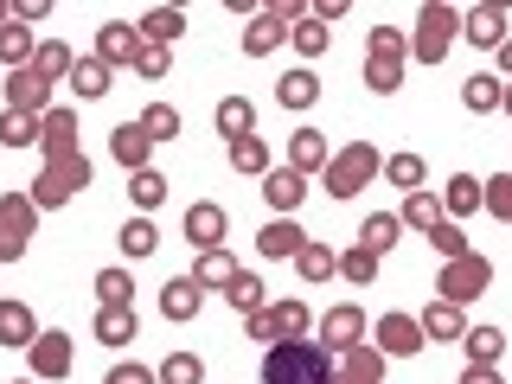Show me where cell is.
I'll use <instances>...</instances> for the list:
<instances>
[{
	"mask_svg": "<svg viewBox=\"0 0 512 384\" xmlns=\"http://www.w3.org/2000/svg\"><path fill=\"white\" fill-rule=\"evenodd\" d=\"M372 180H384V154L378 141H346V148H333L327 173H320V186H327V199H359Z\"/></svg>",
	"mask_w": 512,
	"mask_h": 384,
	"instance_id": "6da1fadb",
	"label": "cell"
},
{
	"mask_svg": "<svg viewBox=\"0 0 512 384\" xmlns=\"http://www.w3.org/2000/svg\"><path fill=\"white\" fill-rule=\"evenodd\" d=\"M90 173H96V167H90V160H84V148H77V154H52V160H45L39 173H32L26 199L39 205V212H58V205H71L77 192L90 186Z\"/></svg>",
	"mask_w": 512,
	"mask_h": 384,
	"instance_id": "7a4b0ae2",
	"label": "cell"
},
{
	"mask_svg": "<svg viewBox=\"0 0 512 384\" xmlns=\"http://www.w3.org/2000/svg\"><path fill=\"white\" fill-rule=\"evenodd\" d=\"M263 384H333V359L314 340H282L263 352Z\"/></svg>",
	"mask_w": 512,
	"mask_h": 384,
	"instance_id": "3957f363",
	"label": "cell"
},
{
	"mask_svg": "<svg viewBox=\"0 0 512 384\" xmlns=\"http://www.w3.org/2000/svg\"><path fill=\"white\" fill-rule=\"evenodd\" d=\"M455 39H461V7L429 0V7L416 13V26H410V64H442Z\"/></svg>",
	"mask_w": 512,
	"mask_h": 384,
	"instance_id": "277c9868",
	"label": "cell"
},
{
	"mask_svg": "<svg viewBox=\"0 0 512 384\" xmlns=\"http://www.w3.org/2000/svg\"><path fill=\"white\" fill-rule=\"evenodd\" d=\"M314 314H308V301H269V308H256V314H244V340H256V346H282V340H314Z\"/></svg>",
	"mask_w": 512,
	"mask_h": 384,
	"instance_id": "5b68a950",
	"label": "cell"
},
{
	"mask_svg": "<svg viewBox=\"0 0 512 384\" xmlns=\"http://www.w3.org/2000/svg\"><path fill=\"white\" fill-rule=\"evenodd\" d=\"M365 340H372V314H365L359 301H340V308L314 314V346L327 352V359H340V352L365 346Z\"/></svg>",
	"mask_w": 512,
	"mask_h": 384,
	"instance_id": "8992f818",
	"label": "cell"
},
{
	"mask_svg": "<svg viewBox=\"0 0 512 384\" xmlns=\"http://www.w3.org/2000/svg\"><path fill=\"white\" fill-rule=\"evenodd\" d=\"M487 288H493V263H487L480 250H468V256H455V263H442V269H436V301L474 308Z\"/></svg>",
	"mask_w": 512,
	"mask_h": 384,
	"instance_id": "52a82bcc",
	"label": "cell"
},
{
	"mask_svg": "<svg viewBox=\"0 0 512 384\" xmlns=\"http://www.w3.org/2000/svg\"><path fill=\"white\" fill-rule=\"evenodd\" d=\"M71 365H77V340H71V333H58V327H39V340L26 346V372L39 378V384H64V378H71Z\"/></svg>",
	"mask_w": 512,
	"mask_h": 384,
	"instance_id": "ba28073f",
	"label": "cell"
},
{
	"mask_svg": "<svg viewBox=\"0 0 512 384\" xmlns=\"http://www.w3.org/2000/svg\"><path fill=\"white\" fill-rule=\"evenodd\" d=\"M372 346L384 359H416L429 340H423V327H416V314H372Z\"/></svg>",
	"mask_w": 512,
	"mask_h": 384,
	"instance_id": "9c48e42d",
	"label": "cell"
},
{
	"mask_svg": "<svg viewBox=\"0 0 512 384\" xmlns=\"http://www.w3.org/2000/svg\"><path fill=\"white\" fill-rule=\"evenodd\" d=\"M461 39L480 45V52H500L512 39V20H506V0H487V7H468L461 13Z\"/></svg>",
	"mask_w": 512,
	"mask_h": 384,
	"instance_id": "30bf717a",
	"label": "cell"
},
{
	"mask_svg": "<svg viewBox=\"0 0 512 384\" xmlns=\"http://www.w3.org/2000/svg\"><path fill=\"white\" fill-rule=\"evenodd\" d=\"M237 269H244V263H237L231 250H199V256H192V269H186V282L199 288V295H224V288L237 282Z\"/></svg>",
	"mask_w": 512,
	"mask_h": 384,
	"instance_id": "8fae6325",
	"label": "cell"
},
{
	"mask_svg": "<svg viewBox=\"0 0 512 384\" xmlns=\"http://www.w3.org/2000/svg\"><path fill=\"white\" fill-rule=\"evenodd\" d=\"M263 199H269V212H276V218H295L301 205H308V180H301L295 167H269L263 173Z\"/></svg>",
	"mask_w": 512,
	"mask_h": 384,
	"instance_id": "7c38bea8",
	"label": "cell"
},
{
	"mask_svg": "<svg viewBox=\"0 0 512 384\" xmlns=\"http://www.w3.org/2000/svg\"><path fill=\"white\" fill-rule=\"evenodd\" d=\"M276 103L288 109V116H308V109L320 103V71L314 64H295V71L276 77Z\"/></svg>",
	"mask_w": 512,
	"mask_h": 384,
	"instance_id": "4fadbf2b",
	"label": "cell"
},
{
	"mask_svg": "<svg viewBox=\"0 0 512 384\" xmlns=\"http://www.w3.org/2000/svg\"><path fill=\"white\" fill-rule=\"evenodd\" d=\"M224 231H231V218H224L218 199H199L186 212V244L192 250H224Z\"/></svg>",
	"mask_w": 512,
	"mask_h": 384,
	"instance_id": "5bb4252c",
	"label": "cell"
},
{
	"mask_svg": "<svg viewBox=\"0 0 512 384\" xmlns=\"http://www.w3.org/2000/svg\"><path fill=\"white\" fill-rule=\"evenodd\" d=\"M384 352L365 340V346H352V352H340V359H333V384H384Z\"/></svg>",
	"mask_w": 512,
	"mask_h": 384,
	"instance_id": "9a60e30c",
	"label": "cell"
},
{
	"mask_svg": "<svg viewBox=\"0 0 512 384\" xmlns=\"http://www.w3.org/2000/svg\"><path fill=\"white\" fill-rule=\"evenodd\" d=\"M109 154H116V167H128V173L154 167V141L141 135V122H116V128H109Z\"/></svg>",
	"mask_w": 512,
	"mask_h": 384,
	"instance_id": "2e32d148",
	"label": "cell"
},
{
	"mask_svg": "<svg viewBox=\"0 0 512 384\" xmlns=\"http://www.w3.org/2000/svg\"><path fill=\"white\" fill-rule=\"evenodd\" d=\"M7 109H20V116H45L52 109V84H45L39 71H7Z\"/></svg>",
	"mask_w": 512,
	"mask_h": 384,
	"instance_id": "e0dca14e",
	"label": "cell"
},
{
	"mask_svg": "<svg viewBox=\"0 0 512 384\" xmlns=\"http://www.w3.org/2000/svg\"><path fill=\"white\" fill-rule=\"evenodd\" d=\"M308 244V231H301V218H269L263 231H256V250L269 256V263H295V250Z\"/></svg>",
	"mask_w": 512,
	"mask_h": 384,
	"instance_id": "ac0fdd59",
	"label": "cell"
},
{
	"mask_svg": "<svg viewBox=\"0 0 512 384\" xmlns=\"http://www.w3.org/2000/svg\"><path fill=\"white\" fill-rule=\"evenodd\" d=\"M135 52H141V39H135V20H103L96 26V58L116 71V64H135Z\"/></svg>",
	"mask_w": 512,
	"mask_h": 384,
	"instance_id": "d6986e66",
	"label": "cell"
},
{
	"mask_svg": "<svg viewBox=\"0 0 512 384\" xmlns=\"http://www.w3.org/2000/svg\"><path fill=\"white\" fill-rule=\"evenodd\" d=\"M186 32V7H148L135 20V39L141 45H160V52H173V39Z\"/></svg>",
	"mask_w": 512,
	"mask_h": 384,
	"instance_id": "ffe728a7",
	"label": "cell"
},
{
	"mask_svg": "<svg viewBox=\"0 0 512 384\" xmlns=\"http://www.w3.org/2000/svg\"><path fill=\"white\" fill-rule=\"evenodd\" d=\"M416 327H423V340H442L448 346V340H461L474 320H468V308H455V301H429V308L416 314Z\"/></svg>",
	"mask_w": 512,
	"mask_h": 384,
	"instance_id": "44dd1931",
	"label": "cell"
},
{
	"mask_svg": "<svg viewBox=\"0 0 512 384\" xmlns=\"http://www.w3.org/2000/svg\"><path fill=\"white\" fill-rule=\"evenodd\" d=\"M327 160H333V148H327V135L320 128H295L288 135V167L308 180V173H327Z\"/></svg>",
	"mask_w": 512,
	"mask_h": 384,
	"instance_id": "7402d4cb",
	"label": "cell"
},
{
	"mask_svg": "<svg viewBox=\"0 0 512 384\" xmlns=\"http://www.w3.org/2000/svg\"><path fill=\"white\" fill-rule=\"evenodd\" d=\"M135 333H141L135 308H96V346L122 352V346H135Z\"/></svg>",
	"mask_w": 512,
	"mask_h": 384,
	"instance_id": "603a6c76",
	"label": "cell"
},
{
	"mask_svg": "<svg viewBox=\"0 0 512 384\" xmlns=\"http://www.w3.org/2000/svg\"><path fill=\"white\" fill-rule=\"evenodd\" d=\"M442 218H448V212H442V192H429V186H423V192H404V212H397V224H404V231H423V237H429Z\"/></svg>",
	"mask_w": 512,
	"mask_h": 384,
	"instance_id": "cb8c5ba5",
	"label": "cell"
},
{
	"mask_svg": "<svg viewBox=\"0 0 512 384\" xmlns=\"http://www.w3.org/2000/svg\"><path fill=\"white\" fill-rule=\"evenodd\" d=\"M116 250H122V263H148V256L160 250V224L154 218H128L116 231Z\"/></svg>",
	"mask_w": 512,
	"mask_h": 384,
	"instance_id": "d4e9b609",
	"label": "cell"
},
{
	"mask_svg": "<svg viewBox=\"0 0 512 384\" xmlns=\"http://www.w3.org/2000/svg\"><path fill=\"white\" fill-rule=\"evenodd\" d=\"M199 314H205V295H199L186 276L160 282V320H199Z\"/></svg>",
	"mask_w": 512,
	"mask_h": 384,
	"instance_id": "484cf974",
	"label": "cell"
},
{
	"mask_svg": "<svg viewBox=\"0 0 512 384\" xmlns=\"http://www.w3.org/2000/svg\"><path fill=\"white\" fill-rule=\"evenodd\" d=\"M282 45H288V26L276 20V13H256V20H244V52L250 58H269V52H282Z\"/></svg>",
	"mask_w": 512,
	"mask_h": 384,
	"instance_id": "4316f807",
	"label": "cell"
},
{
	"mask_svg": "<svg viewBox=\"0 0 512 384\" xmlns=\"http://www.w3.org/2000/svg\"><path fill=\"white\" fill-rule=\"evenodd\" d=\"M39 340V314L26 308V301H0V346H32Z\"/></svg>",
	"mask_w": 512,
	"mask_h": 384,
	"instance_id": "83f0119b",
	"label": "cell"
},
{
	"mask_svg": "<svg viewBox=\"0 0 512 384\" xmlns=\"http://www.w3.org/2000/svg\"><path fill=\"white\" fill-rule=\"evenodd\" d=\"M71 90L84 96V103H103V96L116 90V71H109L103 58H77V64H71Z\"/></svg>",
	"mask_w": 512,
	"mask_h": 384,
	"instance_id": "f1b7e54d",
	"label": "cell"
},
{
	"mask_svg": "<svg viewBox=\"0 0 512 384\" xmlns=\"http://www.w3.org/2000/svg\"><path fill=\"white\" fill-rule=\"evenodd\" d=\"M128 205H135L141 218H154L160 205H167V173L148 167V173H128Z\"/></svg>",
	"mask_w": 512,
	"mask_h": 384,
	"instance_id": "f546056e",
	"label": "cell"
},
{
	"mask_svg": "<svg viewBox=\"0 0 512 384\" xmlns=\"http://www.w3.org/2000/svg\"><path fill=\"white\" fill-rule=\"evenodd\" d=\"M212 122H218L224 141H244V135H256V103H250V96H224Z\"/></svg>",
	"mask_w": 512,
	"mask_h": 384,
	"instance_id": "4dcf8cb0",
	"label": "cell"
},
{
	"mask_svg": "<svg viewBox=\"0 0 512 384\" xmlns=\"http://www.w3.org/2000/svg\"><path fill=\"white\" fill-rule=\"evenodd\" d=\"M39 135H45V116H20V109L0 116V148L26 154V148H39Z\"/></svg>",
	"mask_w": 512,
	"mask_h": 384,
	"instance_id": "1f68e13d",
	"label": "cell"
},
{
	"mask_svg": "<svg viewBox=\"0 0 512 384\" xmlns=\"http://www.w3.org/2000/svg\"><path fill=\"white\" fill-rule=\"evenodd\" d=\"M96 308H135V269H96Z\"/></svg>",
	"mask_w": 512,
	"mask_h": 384,
	"instance_id": "d6a6232c",
	"label": "cell"
},
{
	"mask_svg": "<svg viewBox=\"0 0 512 384\" xmlns=\"http://www.w3.org/2000/svg\"><path fill=\"white\" fill-rule=\"evenodd\" d=\"M32 52H39L32 26H20V20H7V26H0V64H7V71H26Z\"/></svg>",
	"mask_w": 512,
	"mask_h": 384,
	"instance_id": "836d02e7",
	"label": "cell"
},
{
	"mask_svg": "<svg viewBox=\"0 0 512 384\" xmlns=\"http://www.w3.org/2000/svg\"><path fill=\"white\" fill-rule=\"evenodd\" d=\"M442 212H448V218H455V224L480 212V180H474V173H455V180H448V186H442Z\"/></svg>",
	"mask_w": 512,
	"mask_h": 384,
	"instance_id": "e575fe53",
	"label": "cell"
},
{
	"mask_svg": "<svg viewBox=\"0 0 512 384\" xmlns=\"http://www.w3.org/2000/svg\"><path fill=\"white\" fill-rule=\"evenodd\" d=\"M224 301H231L237 314H256V308H269V288H263V269H237V282L224 288Z\"/></svg>",
	"mask_w": 512,
	"mask_h": 384,
	"instance_id": "d590c367",
	"label": "cell"
},
{
	"mask_svg": "<svg viewBox=\"0 0 512 384\" xmlns=\"http://www.w3.org/2000/svg\"><path fill=\"white\" fill-rule=\"evenodd\" d=\"M397 237H404V224H397V212H372V218L359 224V250H372V256L397 250Z\"/></svg>",
	"mask_w": 512,
	"mask_h": 384,
	"instance_id": "8d00e7d4",
	"label": "cell"
},
{
	"mask_svg": "<svg viewBox=\"0 0 512 384\" xmlns=\"http://www.w3.org/2000/svg\"><path fill=\"white\" fill-rule=\"evenodd\" d=\"M333 276H340V282H352V288H372V282H378V256L352 244V250H340V256H333Z\"/></svg>",
	"mask_w": 512,
	"mask_h": 384,
	"instance_id": "74e56055",
	"label": "cell"
},
{
	"mask_svg": "<svg viewBox=\"0 0 512 384\" xmlns=\"http://www.w3.org/2000/svg\"><path fill=\"white\" fill-rule=\"evenodd\" d=\"M500 96H506V84L493 71H474L468 84H461V103H468L474 116H493V109H500Z\"/></svg>",
	"mask_w": 512,
	"mask_h": 384,
	"instance_id": "f35d334b",
	"label": "cell"
},
{
	"mask_svg": "<svg viewBox=\"0 0 512 384\" xmlns=\"http://www.w3.org/2000/svg\"><path fill=\"white\" fill-rule=\"evenodd\" d=\"M384 180H391L397 192H423V180H429V167H423V154H384Z\"/></svg>",
	"mask_w": 512,
	"mask_h": 384,
	"instance_id": "ab89813d",
	"label": "cell"
},
{
	"mask_svg": "<svg viewBox=\"0 0 512 384\" xmlns=\"http://www.w3.org/2000/svg\"><path fill=\"white\" fill-rule=\"evenodd\" d=\"M269 167H276V160H269V141H263V135L231 141V173H250V180H263Z\"/></svg>",
	"mask_w": 512,
	"mask_h": 384,
	"instance_id": "60d3db41",
	"label": "cell"
},
{
	"mask_svg": "<svg viewBox=\"0 0 512 384\" xmlns=\"http://www.w3.org/2000/svg\"><path fill=\"white\" fill-rule=\"evenodd\" d=\"M461 352H468V365H500L506 333L500 327H468V333H461Z\"/></svg>",
	"mask_w": 512,
	"mask_h": 384,
	"instance_id": "b9f144b4",
	"label": "cell"
},
{
	"mask_svg": "<svg viewBox=\"0 0 512 384\" xmlns=\"http://www.w3.org/2000/svg\"><path fill=\"white\" fill-rule=\"evenodd\" d=\"M39 218H45V212L26 199V192H0V224H7V231L32 237V231H39Z\"/></svg>",
	"mask_w": 512,
	"mask_h": 384,
	"instance_id": "7bdbcfd3",
	"label": "cell"
},
{
	"mask_svg": "<svg viewBox=\"0 0 512 384\" xmlns=\"http://www.w3.org/2000/svg\"><path fill=\"white\" fill-rule=\"evenodd\" d=\"M365 58H397V64H410V32H404V26H372V32H365Z\"/></svg>",
	"mask_w": 512,
	"mask_h": 384,
	"instance_id": "ee69618b",
	"label": "cell"
},
{
	"mask_svg": "<svg viewBox=\"0 0 512 384\" xmlns=\"http://www.w3.org/2000/svg\"><path fill=\"white\" fill-rule=\"evenodd\" d=\"M71 64H77V52L64 39H45L39 52H32V71L45 77V84H58V77H71Z\"/></svg>",
	"mask_w": 512,
	"mask_h": 384,
	"instance_id": "f6af8a7d",
	"label": "cell"
},
{
	"mask_svg": "<svg viewBox=\"0 0 512 384\" xmlns=\"http://www.w3.org/2000/svg\"><path fill=\"white\" fill-rule=\"evenodd\" d=\"M404 77H410V64H397V58H365V90H372V96H397V90H404Z\"/></svg>",
	"mask_w": 512,
	"mask_h": 384,
	"instance_id": "bcb514c9",
	"label": "cell"
},
{
	"mask_svg": "<svg viewBox=\"0 0 512 384\" xmlns=\"http://www.w3.org/2000/svg\"><path fill=\"white\" fill-rule=\"evenodd\" d=\"M160 384H205V359L199 352H167V359L154 365Z\"/></svg>",
	"mask_w": 512,
	"mask_h": 384,
	"instance_id": "7dc6e473",
	"label": "cell"
},
{
	"mask_svg": "<svg viewBox=\"0 0 512 384\" xmlns=\"http://www.w3.org/2000/svg\"><path fill=\"white\" fill-rule=\"evenodd\" d=\"M480 212L500 218V224H512V167L493 173V180H480Z\"/></svg>",
	"mask_w": 512,
	"mask_h": 384,
	"instance_id": "c3c4849f",
	"label": "cell"
},
{
	"mask_svg": "<svg viewBox=\"0 0 512 384\" xmlns=\"http://www.w3.org/2000/svg\"><path fill=\"white\" fill-rule=\"evenodd\" d=\"M327 39H333V26H320L314 13H308L301 26H288V45L301 52V64H308V58H327Z\"/></svg>",
	"mask_w": 512,
	"mask_h": 384,
	"instance_id": "681fc988",
	"label": "cell"
},
{
	"mask_svg": "<svg viewBox=\"0 0 512 384\" xmlns=\"http://www.w3.org/2000/svg\"><path fill=\"white\" fill-rule=\"evenodd\" d=\"M333 256H340V250H327V244H314V237H308V244L295 250V276L301 282H327L333 276Z\"/></svg>",
	"mask_w": 512,
	"mask_h": 384,
	"instance_id": "f907efd6",
	"label": "cell"
},
{
	"mask_svg": "<svg viewBox=\"0 0 512 384\" xmlns=\"http://www.w3.org/2000/svg\"><path fill=\"white\" fill-rule=\"evenodd\" d=\"M135 122H141V135H148V141H173V135H180V109H173V103H148Z\"/></svg>",
	"mask_w": 512,
	"mask_h": 384,
	"instance_id": "816d5d0a",
	"label": "cell"
},
{
	"mask_svg": "<svg viewBox=\"0 0 512 384\" xmlns=\"http://www.w3.org/2000/svg\"><path fill=\"white\" fill-rule=\"evenodd\" d=\"M429 250H436V256H442V263H455V256H468L474 244H468V231H461V224H455V218H442V224H436V231H429Z\"/></svg>",
	"mask_w": 512,
	"mask_h": 384,
	"instance_id": "f5cc1de1",
	"label": "cell"
},
{
	"mask_svg": "<svg viewBox=\"0 0 512 384\" xmlns=\"http://www.w3.org/2000/svg\"><path fill=\"white\" fill-rule=\"evenodd\" d=\"M128 71H135V77H148V84H154V77H167V71H173V52H160V45H141Z\"/></svg>",
	"mask_w": 512,
	"mask_h": 384,
	"instance_id": "db71d44e",
	"label": "cell"
},
{
	"mask_svg": "<svg viewBox=\"0 0 512 384\" xmlns=\"http://www.w3.org/2000/svg\"><path fill=\"white\" fill-rule=\"evenodd\" d=\"M103 384H160L154 378V365H141V359H122V365H109Z\"/></svg>",
	"mask_w": 512,
	"mask_h": 384,
	"instance_id": "11a10c76",
	"label": "cell"
},
{
	"mask_svg": "<svg viewBox=\"0 0 512 384\" xmlns=\"http://www.w3.org/2000/svg\"><path fill=\"white\" fill-rule=\"evenodd\" d=\"M26 244H32V237H20V231H7V224H0V269H7V263H20Z\"/></svg>",
	"mask_w": 512,
	"mask_h": 384,
	"instance_id": "9f6ffc18",
	"label": "cell"
},
{
	"mask_svg": "<svg viewBox=\"0 0 512 384\" xmlns=\"http://www.w3.org/2000/svg\"><path fill=\"white\" fill-rule=\"evenodd\" d=\"M455 384H506V372H500V365H468Z\"/></svg>",
	"mask_w": 512,
	"mask_h": 384,
	"instance_id": "6f0895ef",
	"label": "cell"
},
{
	"mask_svg": "<svg viewBox=\"0 0 512 384\" xmlns=\"http://www.w3.org/2000/svg\"><path fill=\"white\" fill-rule=\"evenodd\" d=\"M493 64H500V71H493V77H500V84H512V39L500 45V52H493Z\"/></svg>",
	"mask_w": 512,
	"mask_h": 384,
	"instance_id": "680465c9",
	"label": "cell"
},
{
	"mask_svg": "<svg viewBox=\"0 0 512 384\" xmlns=\"http://www.w3.org/2000/svg\"><path fill=\"white\" fill-rule=\"evenodd\" d=\"M500 116H512V84H506V96H500Z\"/></svg>",
	"mask_w": 512,
	"mask_h": 384,
	"instance_id": "91938a15",
	"label": "cell"
},
{
	"mask_svg": "<svg viewBox=\"0 0 512 384\" xmlns=\"http://www.w3.org/2000/svg\"><path fill=\"white\" fill-rule=\"evenodd\" d=\"M0 26H7V0H0Z\"/></svg>",
	"mask_w": 512,
	"mask_h": 384,
	"instance_id": "94428289",
	"label": "cell"
},
{
	"mask_svg": "<svg viewBox=\"0 0 512 384\" xmlns=\"http://www.w3.org/2000/svg\"><path fill=\"white\" fill-rule=\"evenodd\" d=\"M13 384H39V378H13Z\"/></svg>",
	"mask_w": 512,
	"mask_h": 384,
	"instance_id": "6125c7cd",
	"label": "cell"
}]
</instances>
